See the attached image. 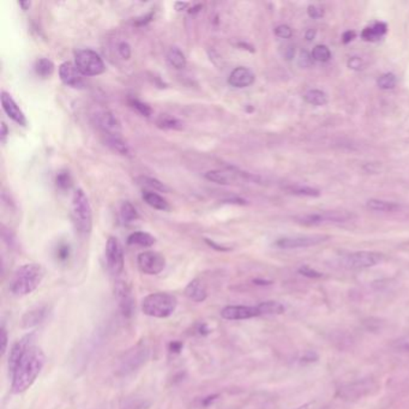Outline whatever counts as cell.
<instances>
[{"instance_id": "1", "label": "cell", "mask_w": 409, "mask_h": 409, "mask_svg": "<svg viewBox=\"0 0 409 409\" xmlns=\"http://www.w3.org/2000/svg\"><path fill=\"white\" fill-rule=\"evenodd\" d=\"M46 357L43 352L35 344H31L28 351L24 353L18 364L12 370V393L22 394L27 391L41 374L45 366Z\"/></svg>"}, {"instance_id": "2", "label": "cell", "mask_w": 409, "mask_h": 409, "mask_svg": "<svg viewBox=\"0 0 409 409\" xmlns=\"http://www.w3.org/2000/svg\"><path fill=\"white\" fill-rule=\"evenodd\" d=\"M45 269L38 263H28L16 269L9 282V291L12 296H26L31 294L43 282Z\"/></svg>"}, {"instance_id": "3", "label": "cell", "mask_w": 409, "mask_h": 409, "mask_svg": "<svg viewBox=\"0 0 409 409\" xmlns=\"http://www.w3.org/2000/svg\"><path fill=\"white\" fill-rule=\"evenodd\" d=\"M71 216L78 233L82 237H88L93 230V213L89 199L82 189H77L72 195Z\"/></svg>"}, {"instance_id": "4", "label": "cell", "mask_w": 409, "mask_h": 409, "mask_svg": "<svg viewBox=\"0 0 409 409\" xmlns=\"http://www.w3.org/2000/svg\"><path fill=\"white\" fill-rule=\"evenodd\" d=\"M178 306V299L169 293H152L142 301V311L154 318H167L172 316Z\"/></svg>"}, {"instance_id": "5", "label": "cell", "mask_w": 409, "mask_h": 409, "mask_svg": "<svg viewBox=\"0 0 409 409\" xmlns=\"http://www.w3.org/2000/svg\"><path fill=\"white\" fill-rule=\"evenodd\" d=\"M149 355H150V349H149L148 344L145 341H140L125 352L123 357L119 359L117 374L119 376H128V374H133L147 363Z\"/></svg>"}, {"instance_id": "6", "label": "cell", "mask_w": 409, "mask_h": 409, "mask_svg": "<svg viewBox=\"0 0 409 409\" xmlns=\"http://www.w3.org/2000/svg\"><path fill=\"white\" fill-rule=\"evenodd\" d=\"M74 65L83 76H99L105 72V62L93 50H79L74 55Z\"/></svg>"}, {"instance_id": "7", "label": "cell", "mask_w": 409, "mask_h": 409, "mask_svg": "<svg viewBox=\"0 0 409 409\" xmlns=\"http://www.w3.org/2000/svg\"><path fill=\"white\" fill-rule=\"evenodd\" d=\"M354 218V215L349 211H323V213H316V214H306L296 216V223L304 225V226H320V225H327V223H347Z\"/></svg>"}, {"instance_id": "8", "label": "cell", "mask_w": 409, "mask_h": 409, "mask_svg": "<svg viewBox=\"0 0 409 409\" xmlns=\"http://www.w3.org/2000/svg\"><path fill=\"white\" fill-rule=\"evenodd\" d=\"M384 259V256L379 252L360 251L353 252L342 258V264L348 269H366L379 264Z\"/></svg>"}, {"instance_id": "9", "label": "cell", "mask_w": 409, "mask_h": 409, "mask_svg": "<svg viewBox=\"0 0 409 409\" xmlns=\"http://www.w3.org/2000/svg\"><path fill=\"white\" fill-rule=\"evenodd\" d=\"M106 261L111 274L118 276L124 270V251L116 237H109L106 244Z\"/></svg>"}, {"instance_id": "10", "label": "cell", "mask_w": 409, "mask_h": 409, "mask_svg": "<svg viewBox=\"0 0 409 409\" xmlns=\"http://www.w3.org/2000/svg\"><path fill=\"white\" fill-rule=\"evenodd\" d=\"M137 264L140 271L147 275H157L166 268V259L162 254L155 251L140 252L137 257Z\"/></svg>"}, {"instance_id": "11", "label": "cell", "mask_w": 409, "mask_h": 409, "mask_svg": "<svg viewBox=\"0 0 409 409\" xmlns=\"http://www.w3.org/2000/svg\"><path fill=\"white\" fill-rule=\"evenodd\" d=\"M327 235H296V237H286L276 240L275 246L284 250L303 249V247H311L327 240Z\"/></svg>"}, {"instance_id": "12", "label": "cell", "mask_w": 409, "mask_h": 409, "mask_svg": "<svg viewBox=\"0 0 409 409\" xmlns=\"http://www.w3.org/2000/svg\"><path fill=\"white\" fill-rule=\"evenodd\" d=\"M114 296L123 316L131 317L133 312V296L129 285L124 281H117L114 286Z\"/></svg>"}, {"instance_id": "13", "label": "cell", "mask_w": 409, "mask_h": 409, "mask_svg": "<svg viewBox=\"0 0 409 409\" xmlns=\"http://www.w3.org/2000/svg\"><path fill=\"white\" fill-rule=\"evenodd\" d=\"M261 316L258 305L245 306V305H230L221 310V317L226 320H244Z\"/></svg>"}, {"instance_id": "14", "label": "cell", "mask_w": 409, "mask_h": 409, "mask_svg": "<svg viewBox=\"0 0 409 409\" xmlns=\"http://www.w3.org/2000/svg\"><path fill=\"white\" fill-rule=\"evenodd\" d=\"M95 121L105 136H121V123L108 111L98 112Z\"/></svg>"}, {"instance_id": "15", "label": "cell", "mask_w": 409, "mask_h": 409, "mask_svg": "<svg viewBox=\"0 0 409 409\" xmlns=\"http://www.w3.org/2000/svg\"><path fill=\"white\" fill-rule=\"evenodd\" d=\"M1 106L4 109L5 113L11 121H15L16 124L21 125V126H27V118L24 116L22 109L16 103L15 100L11 98L10 94L6 91H1Z\"/></svg>"}, {"instance_id": "16", "label": "cell", "mask_w": 409, "mask_h": 409, "mask_svg": "<svg viewBox=\"0 0 409 409\" xmlns=\"http://www.w3.org/2000/svg\"><path fill=\"white\" fill-rule=\"evenodd\" d=\"M59 77L65 86H72V88L83 86L82 74L78 71L77 67L72 62H62L59 67Z\"/></svg>"}, {"instance_id": "17", "label": "cell", "mask_w": 409, "mask_h": 409, "mask_svg": "<svg viewBox=\"0 0 409 409\" xmlns=\"http://www.w3.org/2000/svg\"><path fill=\"white\" fill-rule=\"evenodd\" d=\"M254 74L252 71L247 69V67H235L232 72H230V77H228V84L233 88H247V86H252L254 82Z\"/></svg>"}, {"instance_id": "18", "label": "cell", "mask_w": 409, "mask_h": 409, "mask_svg": "<svg viewBox=\"0 0 409 409\" xmlns=\"http://www.w3.org/2000/svg\"><path fill=\"white\" fill-rule=\"evenodd\" d=\"M33 343V335L24 336L23 339H21L20 341L12 346L11 351H10V355H9V370H10V374H11L12 370L15 369L16 365L18 364L21 358L23 357L24 353L28 351V348L30 347Z\"/></svg>"}, {"instance_id": "19", "label": "cell", "mask_w": 409, "mask_h": 409, "mask_svg": "<svg viewBox=\"0 0 409 409\" xmlns=\"http://www.w3.org/2000/svg\"><path fill=\"white\" fill-rule=\"evenodd\" d=\"M48 308L46 306H40V308H33L30 311L26 312L22 317V327L24 329H30L43 323L46 320Z\"/></svg>"}, {"instance_id": "20", "label": "cell", "mask_w": 409, "mask_h": 409, "mask_svg": "<svg viewBox=\"0 0 409 409\" xmlns=\"http://www.w3.org/2000/svg\"><path fill=\"white\" fill-rule=\"evenodd\" d=\"M185 296L190 299V301H195V303H202L206 301L208 296L207 287L204 285V282L199 279L192 280L185 288Z\"/></svg>"}, {"instance_id": "21", "label": "cell", "mask_w": 409, "mask_h": 409, "mask_svg": "<svg viewBox=\"0 0 409 409\" xmlns=\"http://www.w3.org/2000/svg\"><path fill=\"white\" fill-rule=\"evenodd\" d=\"M106 145L119 155L131 156V148L121 136H105Z\"/></svg>"}, {"instance_id": "22", "label": "cell", "mask_w": 409, "mask_h": 409, "mask_svg": "<svg viewBox=\"0 0 409 409\" xmlns=\"http://www.w3.org/2000/svg\"><path fill=\"white\" fill-rule=\"evenodd\" d=\"M142 197H143L145 202L147 203L148 206L154 208L156 211H169V204H168L167 201H166L162 196L156 194V192L145 191L143 192V196H142Z\"/></svg>"}, {"instance_id": "23", "label": "cell", "mask_w": 409, "mask_h": 409, "mask_svg": "<svg viewBox=\"0 0 409 409\" xmlns=\"http://www.w3.org/2000/svg\"><path fill=\"white\" fill-rule=\"evenodd\" d=\"M156 125L160 129L174 130V131H179L184 128L183 121H180L178 118L169 116V114H160L156 119Z\"/></svg>"}, {"instance_id": "24", "label": "cell", "mask_w": 409, "mask_h": 409, "mask_svg": "<svg viewBox=\"0 0 409 409\" xmlns=\"http://www.w3.org/2000/svg\"><path fill=\"white\" fill-rule=\"evenodd\" d=\"M206 179L211 180L213 183L221 184V185H228L235 180V174L233 172L215 169V171H209L206 173Z\"/></svg>"}, {"instance_id": "25", "label": "cell", "mask_w": 409, "mask_h": 409, "mask_svg": "<svg viewBox=\"0 0 409 409\" xmlns=\"http://www.w3.org/2000/svg\"><path fill=\"white\" fill-rule=\"evenodd\" d=\"M155 242L156 239L147 232H135L130 234L128 238L129 245L142 246V247H150L155 244Z\"/></svg>"}, {"instance_id": "26", "label": "cell", "mask_w": 409, "mask_h": 409, "mask_svg": "<svg viewBox=\"0 0 409 409\" xmlns=\"http://www.w3.org/2000/svg\"><path fill=\"white\" fill-rule=\"evenodd\" d=\"M167 62L172 67L177 70H183L186 67V58L178 47H172L167 53Z\"/></svg>"}, {"instance_id": "27", "label": "cell", "mask_w": 409, "mask_h": 409, "mask_svg": "<svg viewBox=\"0 0 409 409\" xmlns=\"http://www.w3.org/2000/svg\"><path fill=\"white\" fill-rule=\"evenodd\" d=\"M367 208L374 211H382V213H394L400 209L398 203L388 202L383 199H370L367 202Z\"/></svg>"}, {"instance_id": "28", "label": "cell", "mask_w": 409, "mask_h": 409, "mask_svg": "<svg viewBox=\"0 0 409 409\" xmlns=\"http://www.w3.org/2000/svg\"><path fill=\"white\" fill-rule=\"evenodd\" d=\"M259 311H261V316H274V315H281L285 311L284 305L280 304L279 301H263L261 304H258Z\"/></svg>"}, {"instance_id": "29", "label": "cell", "mask_w": 409, "mask_h": 409, "mask_svg": "<svg viewBox=\"0 0 409 409\" xmlns=\"http://www.w3.org/2000/svg\"><path fill=\"white\" fill-rule=\"evenodd\" d=\"M55 64L48 58H41L36 60L35 65H34V70L36 74H39L40 77L47 78L51 77L53 72H55Z\"/></svg>"}, {"instance_id": "30", "label": "cell", "mask_w": 409, "mask_h": 409, "mask_svg": "<svg viewBox=\"0 0 409 409\" xmlns=\"http://www.w3.org/2000/svg\"><path fill=\"white\" fill-rule=\"evenodd\" d=\"M386 26L384 23H374L363 31V38L367 41H376L386 34Z\"/></svg>"}, {"instance_id": "31", "label": "cell", "mask_w": 409, "mask_h": 409, "mask_svg": "<svg viewBox=\"0 0 409 409\" xmlns=\"http://www.w3.org/2000/svg\"><path fill=\"white\" fill-rule=\"evenodd\" d=\"M137 181L143 186L150 187L154 191L169 192L167 185H164L162 181L152 177H140L137 178Z\"/></svg>"}, {"instance_id": "32", "label": "cell", "mask_w": 409, "mask_h": 409, "mask_svg": "<svg viewBox=\"0 0 409 409\" xmlns=\"http://www.w3.org/2000/svg\"><path fill=\"white\" fill-rule=\"evenodd\" d=\"M305 101L312 106H324L327 102V94L322 90H310L305 94Z\"/></svg>"}, {"instance_id": "33", "label": "cell", "mask_w": 409, "mask_h": 409, "mask_svg": "<svg viewBox=\"0 0 409 409\" xmlns=\"http://www.w3.org/2000/svg\"><path fill=\"white\" fill-rule=\"evenodd\" d=\"M121 215L123 221L126 223H135L138 220V211L130 202H124L121 204Z\"/></svg>"}, {"instance_id": "34", "label": "cell", "mask_w": 409, "mask_h": 409, "mask_svg": "<svg viewBox=\"0 0 409 409\" xmlns=\"http://www.w3.org/2000/svg\"><path fill=\"white\" fill-rule=\"evenodd\" d=\"M289 194L298 196H308V197H317L320 196V191L315 190L312 187L301 186V185H293V186L287 187Z\"/></svg>"}, {"instance_id": "35", "label": "cell", "mask_w": 409, "mask_h": 409, "mask_svg": "<svg viewBox=\"0 0 409 409\" xmlns=\"http://www.w3.org/2000/svg\"><path fill=\"white\" fill-rule=\"evenodd\" d=\"M312 57L317 62H325L327 60H330L332 58V53L329 51V48L327 46H324V45H318V46L315 47L313 48V51H312Z\"/></svg>"}, {"instance_id": "36", "label": "cell", "mask_w": 409, "mask_h": 409, "mask_svg": "<svg viewBox=\"0 0 409 409\" xmlns=\"http://www.w3.org/2000/svg\"><path fill=\"white\" fill-rule=\"evenodd\" d=\"M129 103L133 109H136L138 113L142 114L143 117H150L152 114V109L150 106L147 105L145 102L140 101L137 99H129Z\"/></svg>"}, {"instance_id": "37", "label": "cell", "mask_w": 409, "mask_h": 409, "mask_svg": "<svg viewBox=\"0 0 409 409\" xmlns=\"http://www.w3.org/2000/svg\"><path fill=\"white\" fill-rule=\"evenodd\" d=\"M379 86L383 90L393 89L396 86V77L394 74H384L379 78Z\"/></svg>"}, {"instance_id": "38", "label": "cell", "mask_w": 409, "mask_h": 409, "mask_svg": "<svg viewBox=\"0 0 409 409\" xmlns=\"http://www.w3.org/2000/svg\"><path fill=\"white\" fill-rule=\"evenodd\" d=\"M57 186L62 190H69L71 185H72V179H71L70 173L69 172H60L57 176Z\"/></svg>"}, {"instance_id": "39", "label": "cell", "mask_w": 409, "mask_h": 409, "mask_svg": "<svg viewBox=\"0 0 409 409\" xmlns=\"http://www.w3.org/2000/svg\"><path fill=\"white\" fill-rule=\"evenodd\" d=\"M275 34H276L281 39H289L293 35V31L286 24H281L275 29Z\"/></svg>"}, {"instance_id": "40", "label": "cell", "mask_w": 409, "mask_h": 409, "mask_svg": "<svg viewBox=\"0 0 409 409\" xmlns=\"http://www.w3.org/2000/svg\"><path fill=\"white\" fill-rule=\"evenodd\" d=\"M118 52L123 59H130L131 57V47L128 43H121L118 46Z\"/></svg>"}, {"instance_id": "41", "label": "cell", "mask_w": 409, "mask_h": 409, "mask_svg": "<svg viewBox=\"0 0 409 409\" xmlns=\"http://www.w3.org/2000/svg\"><path fill=\"white\" fill-rule=\"evenodd\" d=\"M308 16L311 18H320L323 16V10L316 5H310L308 9Z\"/></svg>"}, {"instance_id": "42", "label": "cell", "mask_w": 409, "mask_h": 409, "mask_svg": "<svg viewBox=\"0 0 409 409\" xmlns=\"http://www.w3.org/2000/svg\"><path fill=\"white\" fill-rule=\"evenodd\" d=\"M299 273L303 274L304 276L312 277V279H317V277H322V274L317 273L316 270L311 269L308 267H303Z\"/></svg>"}, {"instance_id": "43", "label": "cell", "mask_w": 409, "mask_h": 409, "mask_svg": "<svg viewBox=\"0 0 409 409\" xmlns=\"http://www.w3.org/2000/svg\"><path fill=\"white\" fill-rule=\"evenodd\" d=\"M0 341H1V354H4L8 348V332L5 327H1V332H0Z\"/></svg>"}, {"instance_id": "44", "label": "cell", "mask_w": 409, "mask_h": 409, "mask_svg": "<svg viewBox=\"0 0 409 409\" xmlns=\"http://www.w3.org/2000/svg\"><path fill=\"white\" fill-rule=\"evenodd\" d=\"M348 67L353 70H360V69H363V60L358 57H353V58L349 59Z\"/></svg>"}, {"instance_id": "45", "label": "cell", "mask_w": 409, "mask_h": 409, "mask_svg": "<svg viewBox=\"0 0 409 409\" xmlns=\"http://www.w3.org/2000/svg\"><path fill=\"white\" fill-rule=\"evenodd\" d=\"M148 408V405L145 403V401L140 402H131L126 408L124 409H147Z\"/></svg>"}, {"instance_id": "46", "label": "cell", "mask_w": 409, "mask_h": 409, "mask_svg": "<svg viewBox=\"0 0 409 409\" xmlns=\"http://www.w3.org/2000/svg\"><path fill=\"white\" fill-rule=\"evenodd\" d=\"M354 38H355L354 31H347V33H344V34H343L342 36L343 43H351L352 40L354 39Z\"/></svg>"}, {"instance_id": "47", "label": "cell", "mask_w": 409, "mask_h": 409, "mask_svg": "<svg viewBox=\"0 0 409 409\" xmlns=\"http://www.w3.org/2000/svg\"><path fill=\"white\" fill-rule=\"evenodd\" d=\"M152 18V12H150L148 16H145L143 18H140V20L137 21L136 24L138 26H143V24H147L148 22H150Z\"/></svg>"}, {"instance_id": "48", "label": "cell", "mask_w": 409, "mask_h": 409, "mask_svg": "<svg viewBox=\"0 0 409 409\" xmlns=\"http://www.w3.org/2000/svg\"><path fill=\"white\" fill-rule=\"evenodd\" d=\"M67 256H69V247L67 246H64L62 249H59V257L62 259H67Z\"/></svg>"}, {"instance_id": "49", "label": "cell", "mask_w": 409, "mask_h": 409, "mask_svg": "<svg viewBox=\"0 0 409 409\" xmlns=\"http://www.w3.org/2000/svg\"><path fill=\"white\" fill-rule=\"evenodd\" d=\"M189 5H190V3H183V1H178V3H176L174 6H176L177 11H183V10H185V9L189 6Z\"/></svg>"}, {"instance_id": "50", "label": "cell", "mask_w": 409, "mask_h": 409, "mask_svg": "<svg viewBox=\"0 0 409 409\" xmlns=\"http://www.w3.org/2000/svg\"><path fill=\"white\" fill-rule=\"evenodd\" d=\"M6 136H8V126H6L5 123H3V124H1V138H3V140H5V137Z\"/></svg>"}, {"instance_id": "51", "label": "cell", "mask_w": 409, "mask_h": 409, "mask_svg": "<svg viewBox=\"0 0 409 409\" xmlns=\"http://www.w3.org/2000/svg\"><path fill=\"white\" fill-rule=\"evenodd\" d=\"M18 4H20L21 8L23 9L24 11H27L30 8L31 3L30 1H20Z\"/></svg>"}, {"instance_id": "52", "label": "cell", "mask_w": 409, "mask_h": 409, "mask_svg": "<svg viewBox=\"0 0 409 409\" xmlns=\"http://www.w3.org/2000/svg\"><path fill=\"white\" fill-rule=\"evenodd\" d=\"M398 347L403 349V351H408L409 352V340L408 341H403V342L400 343V346Z\"/></svg>"}, {"instance_id": "53", "label": "cell", "mask_w": 409, "mask_h": 409, "mask_svg": "<svg viewBox=\"0 0 409 409\" xmlns=\"http://www.w3.org/2000/svg\"><path fill=\"white\" fill-rule=\"evenodd\" d=\"M315 35H316V31L310 30L308 34H306V39L312 40L315 38Z\"/></svg>"}, {"instance_id": "54", "label": "cell", "mask_w": 409, "mask_h": 409, "mask_svg": "<svg viewBox=\"0 0 409 409\" xmlns=\"http://www.w3.org/2000/svg\"><path fill=\"white\" fill-rule=\"evenodd\" d=\"M310 407H312L311 403H310V405H303V407H301V408H298V409H310Z\"/></svg>"}]
</instances>
